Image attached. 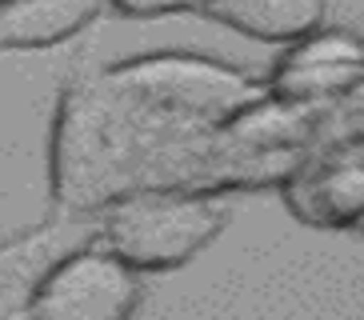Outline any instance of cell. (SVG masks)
<instances>
[{"label": "cell", "mask_w": 364, "mask_h": 320, "mask_svg": "<svg viewBox=\"0 0 364 320\" xmlns=\"http://www.w3.org/2000/svg\"><path fill=\"white\" fill-rule=\"evenodd\" d=\"M225 228V208L200 188H129L105 201L92 240L136 272L188 265Z\"/></svg>", "instance_id": "6da1fadb"}, {"label": "cell", "mask_w": 364, "mask_h": 320, "mask_svg": "<svg viewBox=\"0 0 364 320\" xmlns=\"http://www.w3.org/2000/svg\"><path fill=\"white\" fill-rule=\"evenodd\" d=\"M100 80L149 108L172 112L181 120H208V124H225L232 112L264 96V80H252L220 60L188 53L132 56L112 64Z\"/></svg>", "instance_id": "7a4b0ae2"}, {"label": "cell", "mask_w": 364, "mask_h": 320, "mask_svg": "<svg viewBox=\"0 0 364 320\" xmlns=\"http://www.w3.org/2000/svg\"><path fill=\"white\" fill-rule=\"evenodd\" d=\"M140 304V272L117 252L88 240L56 252L24 297V316L48 320H124Z\"/></svg>", "instance_id": "3957f363"}, {"label": "cell", "mask_w": 364, "mask_h": 320, "mask_svg": "<svg viewBox=\"0 0 364 320\" xmlns=\"http://www.w3.org/2000/svg\"><path fill=\"white\" fill-rule=\"evenodd\" d=\"M284 204L309 228H356L364 216V144L344 132L316 152H300L280 176Z\"/></svg>", "instance_id": "277c9868"}, {"label": "cell", "mask_w": 364, "mask_h": 320, "mask_svg": "<svg viewBox=\"0 0 364 320\" xmlns=\"http://www.w3.org/2000/svg\"><path fill=\"white\" fill-rule=\"evenodd\" d=\"M364 80V48L353 28H324L289 41V48L264 76V92L289 105L332 108L356 100Z\"/></svg>", "instance_id": "5b68a950"}, {"label": "cell", "mask_w": 364, "mask_h": 320, "mask_svg": "<svg viewBox=\"0 0 364 320\" xmlns=\"http://www.w3.org/2000/svg\"><path fill=\"white\" fill-rule=\"evenodd\" d=\"M108 0H9L0 4V53L53 48L85 32Z\"/></svg>", "instance_id": "8992f818"}, {"label": "cell", "mask_w": 364, "mask_h": 320, "mask_svg": "<svg viewBox=\"0 0 364 320\" xmlns=\"http://www.w3.org/2000/svg\"><path fill=\"white\" fill-rule=\"evenodd\" d=\"M196 12L268 44H289L324 24V0H204Z\"/></svg>", "instance_id": "52a82bcc"}, {"label": "cell", "mask_w": 364, "mask_h": 320, "mask_svg": "<svg viewBox=\"0 0 364 320\" xmlns=\"http://www.w3.org/2000/svg\"><path fill=\"white\" fill-rule=\"evenodd\" d=\"M204 0H108V9L124 16H164V12H196Z\"/></svg>", "instance_id": "ba28073f"}, {"label": "cell", "mask_w": 364, "mask_h": 320, "mask_svg": "<svg viewBox=\"0 0 364 320\" xmlns=\"http://www.w3.org/2000/svg\"><path fill=\"white\" fill-rule=\"evenodd\" d=\"M0 4H9V0H0Z\"/></svg>", "instance_id": "9c48e42d"}]
</instances>
